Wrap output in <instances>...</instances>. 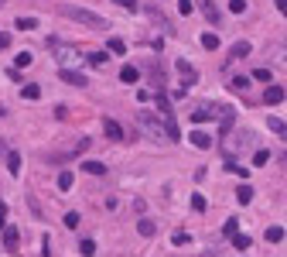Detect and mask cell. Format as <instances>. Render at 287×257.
<instances>
[{"label": "cell", "mask_w": 287, "mask_h": 257, "mask_svg": "<svg viewBox=\"0 0 287 257\" xmlns=\"http://www.w3.org/2000/svg\"><path fill=\"white\" fill-rule=\"evenodd\" d=\"M0 48H11V35H0Z\"/></svg>", "instance_id": "8d00e7d4"}, {"label": "cell", "mask_w": 287, "mask_h": 257, "mask_svg": "<svg viewBox=\"0 0 287 257\" xmlns=\"http://www.w3.org/2000/svg\"><path fill=\"white\" fill-rule=\"evenodd\" d=\"M86 59H89V65H96V69H103V65H106V55H103V52H89Z\"/></svg>", "instance_id": "d4e9b609"}, {"label": "cell", "mask_w": 287, "mask_h": 257, "mask_svg": "<svg viewBox=\"0 0 287 257\" xmlns=\"http://www.w3.org/2000/svg\"><path fill=\"white\" fill-rule=\"evenodd\" d=\"M236 230H239V223H236V219H226V226H222V233H226V237H232Z\"/></svg>", "instance_id": "4dcf8cb0"}, {"label": "cell", "mask_w": 287, "mask_h": 257, "mask_svg": "<svg viewBox=\"0 0 287 257\" xmlns=\"http://www.w3.org/2000/svg\"><path fill=\"white\" fill-rule=\"evenodd\" d=\"M191 209H195V213H202V209H205V199L198 196V192H191Z\"/></svg>", "instance_id": "4316f807"}, {"label": "cell", "mask_w": 287, "mask_h": 257, "mask_svg": "<svg viewBox=\"0 0 287 257\" xmlns=\"http://www.w3.org/2000/svg\"><path fill=\"white\" fill-rule=\"evenodd\" d=\"M229 11L232 14H243L246 11V0H229Z\"/></svg>", "instance_id": "f546056e"}, {"label": "cell", "mask_w": 287, "mask_h": 257, "mask_svg": "<svg viewBox=\"0 0 287 257\" xmlns=\"http://www.w3.org/2000/svg\"><path fill=\"white\" fill-rule=\"evenodd\" d=\"M191 144H195V148H202V151H209V148H212V138L205 134V131H191Z\"/></svg>", "instance_id": "52a82bcc"}, {"label": "cell", "mask_w": 287, "mask_h": 257, "mask_svg": "<svg viewBox=\"0 0 287 257\" xmlns=\"http://www.w3.org/2000/svg\"><path fill=\"white\" fill-rule=\"evenodd\" d=\"M58 79L69 82V86H86V82H89L82 72H76V69H58Z\"/></svg>", "instance_id": "3957f363"}, {"label": "cell", "mask_w": 287, "mask_h": 257, "mask_svg": "<svg viewBox=\"0 0 287 257\" xmlns=\"http://www.w3.org/2000/svg\"><path fill=\"white\" fill-rule=\"evenodd\" d=\"M120 7H127V11H137V0H116Z\"/></svg>", "instance_id": "e575fe53"}, {"label": "cell", "mask_w": 287, "mask_h": 257, "mask_svg": "<svg viewBox=\"0 0 287 257\" xmlns=\"http://www.w3.org/2000/svg\"><path fill=\"white\" fill-rule=\"evenodd\" d=\"M280 165H284V168H287V151H284V155H280Z\"/></svg>", "instance_id": "f35d334b"}, {"label": "cell", "mask_w": 287, "mask_h": 257, "mask_svg": "<svg viewBox=\"0 0 287 257\" xmlns=\"http://www.w3.org/2000/svg\"><path fill=\"white\" fill-rule=\"evenodd\" d=\"M284 226H267V233H263V237H267V243H280V240H284Z\"/></svg>", "instance_id": "4fadbf2b"}, {"label": "cell", "mask_w": 287, "mask_h": 257, "mask_svg": "<svg viewBox=\"0 0 287 257\" xmlns=\"http://www.w3.org/2000/svg\"><path fill=\"white\" fill-rule=\"evenodd\" d=\"M232 247H236V250H239V254H246V250H249V247H253V240H249V237H243V233H239V230H236V233H232Z\"/></svg>", "instance_id": "9c48e42d"}, {"label": "cell", "mask_w": 287, "mask_h": 257, "mask_svg": "<svg viewBox=\"0 0 287 257\" xmlns=\"http://www.w3.org/2000/svg\"><path fill=\"white\" fill-rule=\"evenodd\" d=\"M202 48H205V52H215V48H219V35H202Z\"/></svg>", "instance_id": "ffe728a7"}, {"label": "cell", "mask_w": 287, "mask_h": 257, "mask_svg": "<svg viewBox=\"0 0 287 257\" xmlns=\"http://www.w3.org/2000/svg\"><path fill=\"white\" fill-rule=\"evenodd\" d=\"M103 131H106V138H110V141H127V138H123V127H120L116 120H110V117L103 120Z\"/></svg>", "instance_id": "277c9868"}, {"label": "cell", "mask_w": 287, "mask_h": 257, "mask_svg": "<svg viewBox=\"0 0 287 257\" xmlns=\"http://www.w3.org/2000/svg\"><path fill=\"white\" fill-rule=\"evenodd\" d=\"M178 72L185 76V82H195V79H198V72H195V69H191V62H185V59H178Z\"/></svg>", "instance_id": "30bf717a"}, {"label": "cell", "mask_w": 287, "mask_h": 257, "mask_svg": "<svg viewBox=\"0 0 287 257\" xmlns=\"http://www.w3.org/2000/svg\"><path fill=\"white\" fill-rule=\"evenodd\" d=\"M0 4H4V0H0Z\"/></svg>", "instance_id": "ab89813d"}, {"label": "cell", "mask_w": 287, "mask_h": 257, "mask_svg": "<svg viewBox=\"0 0 287 257\" xmlns=\"http://www.w3.org/2000/svg\"><path fill=\"white\" fill-rule=\"evenodd\" d=\"M7 172H11L14 178L21 175V155L18 151H7Z\"/></svg>", "instance_id": "8fae6325"}, {"label": "cell", "mask_w": 287, "mask_h": 257, "mask_svg": "<svg viewBox=\"0 0 287 257\" xmlns=\"http://www.w3.org/2000/svg\"><path fill=\"white\" fill-rule=\"evenodd\" d=\"M110 52H113V55H123V52H127V41L123 38H110Z\"/></svg>", "instance_id": "cb8c5ba5"}, {"label": "cell", "mask_w": 287, "mask_h": 257, "mask_svg": "<svg viewBox=\"0 0 287 257\" xmlns=\"http://www.w3.org/2000/svg\"><path fill=\"white\" fill-rule=\"evenodd\" d=\"M277 11H280V14L287 18V0H277Z\"/></svg>", "instance_id": "74e56055"}, {"label": "cell", "mask_w": 287, "mask_h": 257, "mask_svg": "<svg viewBox=\"0 0 287 257\" xmlns=\"http://www.w3.org/2000/svg\"><path fill=\"white\" fill-rule=\"evenodd\" d=\"M253 79H260V82H270V72H267V69H256V72H253Z\"/></svg>", "instance_id": "d6a6232c"}, {"label": "cell", "mask_w": 287, "mask_h": 257, "mask_svg": "<svg viewBox=\"0 0 287 257\" xmlns=\"http://www.w3.org/2000/svg\"><path fill=\"white\" fill-rule=\"evenodd\" d=\"M198 7L205 11V18H209V24H219V7H215L212 0H198Z\"/></svg>", "instance_id": "ba28073f"}, {"label": "cell", "mask_w": 287, "mask_h": 257, "mask_svg": "<svg viewBox=\"0 0 287 257\" xmlns=\"http://www.w3.org/2000/svg\"><path fill=\"white\" fill-rule=\"evenodd\" d=\"M137 230H140V237H154V233H157V223H154V219H140Z\"/></svg>", "instance_id": "e0dca14e"}, {"label": "cell", "mask_w": 287, "mask_h": 257, "mask_svg": "<svg viewBox=\"0 0 287 257\" xmlns=\"http://www.w3.org/2000/svg\"><path fill=\"white\" fill-rule=\"evenodd\" d=\"M229 89H232V93H243V89H249V76H236V79L229 82Z\"/></svg>", "instance_id": "44dd1931"}, {"label": "cell", "mask_w": 287, "mask_h": 257, "mask_svg": "<svg viewBox=\"0 0 287 257\" xmlns=\"http://www.w3.org/2000/svg\"><path fill=\"white\" fill-rule=\"evenodd\" d=\"M79 219H82L79 213H65V226H69V230H76V226H79Z\"/></svg>", "instance_id": "f1b7e54d"}, {"label": "cell", "mask_w": 287, "mask_h": 257, "mask_svg": "<svg viewBox=\"0 0 287 257\" xmlns=\"http://www.w3.org/2000/svg\"><path fill=\"white\" fill-rule=\"evenodd\" d=\"M18 230H14V226H7V223H4V247H7V250H11V254H14V250H18Z\"/></svg>", "instance_id": "8992f818"}, {"label": "cell", "mask_w": 287, "mask_h": 257, "mask_svg": "<svg viewBox=\"0 0 287 257\" xmlns=\"http://www.w3.org/2000/svg\"><path fill=\"white\" fill-rule=\"evenodd\" d=\"M191 7H195V0H178V11L181 14H191Z\"/></svg>", "instance_id": "1f68e13d"}, {"label": "cell", "mask_w": 287, "mask_h": 257, "mask_svg": "<svg viewBox=\"0 0 287 257\" xmlns=\"http://www.w3.org/2000/svg\"><path fill=\"white\" fill-rule=\"evenodd\" d=\"M58 14L69 21H76V24H86V28H106V21L99 18L96 11H86V7H72V4H62L58 7Z\"/></svg>", "instance_id": "6da1fadb"}, {"label": "cell", "mask_w": 287, "mask_h": 257, "mask_svg": "<svg viewBox=\"0 0 287 257\" xmlns=\"http://www.w3.org/2000/svg\"><path fill=\"white\" fill-rule=\"evenodd\" d=\"M82 172H89V175H106V165H103V161H82Z\"/></svg>", "instance_id": "9a60e30c"}, {"label": "cell", "mask_w": 287, "mask_h": 257, "mask_svg": "<svg viewBox=\"0 0 287 257\" xmlns=\"http://www.w3.org/2000/svg\"><path fill=\"white\" fill-rule=\"evenodd\" d=\"M263 103H270V106L284 103V86H267V93H263Z\"/></svg>", "instance_id": "5b68a950"}, {"label": "cell", "mask_w": 287, "mask_h": 257, "mask_svg": "<svg viewBox=\"0 0 287 257\" xmlns=\"http://www.w3.org/2000/svg\"><path fill=\"white\" fill-rule=\"evenodd\" d=\"M267 127L273 131V134H280V138H287V123L280 117H267Z\"/></svg>", "instance_id": "5bb4252c"}, {"label": "cell", "mask_w": 287, "mask_h": 257, "mask_svg": "<svg viewBox=\"0 0 287 257\" xmlns=\"http://www.w3.org/2000/svg\"><path fill=\"white\" fill-rule=\"evenodd\" d=\"M24 65H31V55H28V52H21L18 55V69H24Z\"/></svg>", "instance_id": "836d02e7"}, {"label": "cell", "mask_w": 287, "mask_h": 257, "mask_svg": "<svg viewBox=\"0 0 287 257\" xmlns=\"http://www.w3.org/2000/svg\"><path fill=\"white\" fill-rule=\"evenodd\" d=\"M246 55H249V41H239V45H232L229 59H246Z\"/></svg>", "instance_id": "ac0fdd59"}, {"label": "cell", "mask_w": 287, "mask_h": 257, "mask_svg": "<svg viewBox=\"0 0 287 257\" xmlns=\"http://www.w3.org/2000/svg\"><path fill=\"white\" fill-rule=\"evenodd\" d=\"M120 79H123V82H137V79H140V72H137L134 65H123V69H120Z\"/></svg>", "instance_id": "d6986e66"}, {"label": "cell", "mask_w": 287, "mask_h": 257, "mask_svg": "<svg viewBox=\"0 0 287 257\" xmlns=\"http://www.w3.org/2000/svg\"><path fill=\"white\" fill-rule=\"evenodd\" d=\"M72 185H76V175H72V172H58V189H62V192H69Z\"/></svg>", "instance_id": "2e32d148"}, {"label": "cell", "mask_w": 287, "mask_h": 257, "mask_svg": "<svg viewBox=\"0 0 287 257\" xmlns=\"http://www.w3.org/2000/svg\"><path fill=\"white\" fill-rule=\"evenodd\" d=\"M79 254H86V257L96 254V243H93V240H79Z\"/></svg>", "instance_id": "484cf974"}, {"label": "cell", "mask_w": 287, "mask_h": 257, "mask_svg": "<svg viewBox=\"0 0 287 257\" xmlns=\"http://www.w3.org/2000/svg\"><path fill=\"white\" fill-rule=\"evenodd\" d=\"M236 202L249 206V202H253V185H239V189H236Z\"/></svg>", "instance_id": "7c38bea8"}, {"label": "cell", "mask_w": 287, "mask_h": 257, "mask_svg": "<svg viewBox=\"0 0 287 257\" xmlns=\"http://www.w3.org/2000/svg\"><path fill=\"white\" fill-rule=\"evenodd\" d=\"M222 110H226V106H209V103H205V106L191 110V120H198V123H202V120H219V113H222Z\"/></svg>", "instance_id": "7a4b0ae2"}, {"label": "cell", "mask_w": 287, "mask_h": 257, "mask_svg": "<svg viewBox=\"0 0 287 257\" xmlns=\"http://www.w3.org/2000/svg\"><path fill=\"white\" fill-rule=\"evenodd\" d=\"M14 28H18V31H31V28H38V21L35 18H18L14 21Z\"/></svg>", "instance_id": "7402d4cb"}, {"label": "cell", "mask_w": 287, "mask_h": 257, "mask_svg": "<svg viewBox=\"0 0 287 257\" xmlns=\"http://www.w3.org/2000/svg\"><path fill=\"white\" fill-rule=\"evenodd\" d=\"M4 216H7V206L0 202V230H4V223H7V219H4Z\"/></svg>", "instance_id": "d590c367"}, {"label": "cell", "mask_w": 287, "mask_h": 257, "mask_svg": "<svg viewBox=\"0 0 287 257\" xmlns=\"http://www.w3.org/2000/svg\"><path fill=\"white\" fill-rule=\"evenodd\" d=\"M21 96H24V99H38L41 96V86H35V82H31V86H24V89H21Z\"/></svg>", "instance_id": "603a6c76"}, {"label": "cell", "mask_w": 287, "mask_h": 257, "mask_svg": "<svg viewBox=\"0 0 287 257\" xmlns=\"http://www.w3.org/2000/svg\"><path fill=\"white\" fill-rule=\"evenodd\" d=\"M267 161H270V151H256V155H253V165H256V168L267 165Z\"/></svg>", "instance_id": "83f0119b"}]
</instances>
